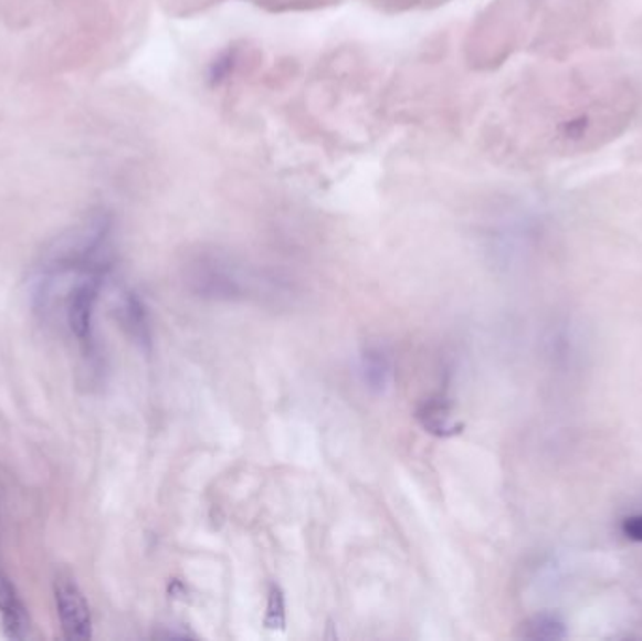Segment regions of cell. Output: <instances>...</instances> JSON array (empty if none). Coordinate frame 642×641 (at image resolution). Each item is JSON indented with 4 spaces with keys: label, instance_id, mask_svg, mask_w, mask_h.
<instances>
[{
    "label": "cell",
    "instance_id": "obj_1",
    "mask_svg": "<svg viewBox=\"0 0 642 641\" xmlns=\"http://www.w3.org/2000/svg\"><path fill=\"white\" fill-rule=\"evenodd\" d=\"M55 603L66 640L85 641L93 635V619L87 600L72 579H56Z\"/></svg>",
    "mask_w": 642,
    "mask_h": 641
},
{
    "label": "cell",
    "instance_id": "obj_2",
    "mask_svg": "<svg viewBox=\"0 0 642 641\" xmlns=\"http://www.w3.org/2000/svg\"><path fill=\"white\" fill-rule=\"evenodd\" d=\"M98 284H101V275L88 271L87 277L82 279V283L77 284L70 294L69 324L77 339H87L93 329L94 303L98 297Z\"/></svg>",
    "mask_w": 642,
    "mask_h": 641
},
{
    "label": "cell",
    "instance_id": "obj_3",
    "mask_svg": "<svg viewBox=\"0 0 642 641\" xmlns=\"http://www.w3.org/2000/svg\"><path fill=\"white\" fill-rule=\"evenodd\" d=\"M0 616L2 629L10 640H27L31 634V616L19 598L18 589L7 574L0 572Z\"/></svg>",
    "mask_w": 642,
    "mask_h": 641
},
{
    "label": "cell",
    "instance_id": "obj_4",
    "mask_svg": "<svg viewBox=\"0 0 642 641\" xmlns=\"http://www.w3.org/2000/svg\"><path fill=\"white\" fill-rule=\"evenodd\" d=\"M418 420L427 433L440 437V439H450V437L461 434L462 429H464V423L453 416L451 402L443 397H434V399L424 401L419 407Z\"/></svg>",
    "mask_w": 642,
    "mask_h": 641
},
{
    "label": "cell",
    "instance_id": "obj_5",
    "mask_svg": "<svg viewBox=\"0 0 642 641\" xmlns=\"http://www.w3.org/2000/svg\"><path fill=\"white\" fill-rule=\"evenodd\" d=\"M362 382L375 396L386 393L391 382V361L381 348H368L361 358Z\"/></svg>",
    "mask_w": 642,
    "mask_h": 641
},
{
    "label": "cell",
    "instance_id": "obj_6",
    "mask_svg": "<svg viewBox=\"0 0 642 641\" xmlns=\"http://www.w3.org/2000/svg\"><path fill=\"white\" fill-rule=\"evenodd\" d=\"M566 635H568L566 624L561 622L560 617L549 613L532 617L523 624V638L528 640H564Z\"/></svg>",
    "mask_w": 642,
    "mask_h": 641
},
{
    "label": "cell",
    "instance_id": "obj_7",
    "mask_svg": "<svg viewBox=\"0 0 642 641\" xmlns=\"http://www.w3.org/2000/svg\"><path fill=\"white\" fill-rule=\"evenodd\" d=\"M123 316H125V324L130 329L131 337L147 345L150 340L149 324H147V316H145V308L136 296H128L123 303Z\"/></svg>",
    "mask_w": 642,
    "mask_h": 641
},
{
    "label": "cell",
    "instance_id": "obj_8",
    "mask_svg": "<svg viewBox=\"0 0 642 641\" xmlns=\"http://www.w3.org/2000/svg\"><path fill=\"white\" fill-rule=\"evenodd\" d=\"M265 627L269 630H281V632L286 630V602H284V592L278 585H271V589H269Z\"/></svg>",
    "mask_w": 642,
    "mask_h": 641
},
{
    "label": "cell",
    "instance_id": "obj_9",
    "mask_svg": "<svg viewBox=\"0 0 642 641\" xmlns=\"http://www.w3.org/2000/svg\"><path fill=\"white\" fill-rule=\"evenodd\" d=\"M624 535L633 542H642V516L628 517L622 523Z\"/></svg>",
    "mask_w": 642,
    "mask_h": 641
}]
</instances>
